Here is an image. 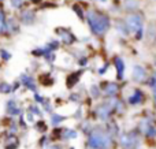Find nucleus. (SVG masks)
Returning <instances> with one entry per match:
<instances>
[{
	"label": "nucleus",
	"mask_w": 156,
	"mask_h": 149,
	"mask_svg": "<svg viewBox=\"0 0 156 149\" xmlns=\"http://www.w3.org/2000/svg\"><path fill=\"white\" fill-rule=\"evenodd\" d=\"M126 25H127V27H129V32L134 33L137 40H141V38H143L144 18L140 15V14H132V15H129L126 18Z\"/></svg>",
	"instance_id": "7ed1b4c3"
},
{
	"label": "nucleus",
	"mask_w": 156,
	"mask_h": 149,
	"mask_svg": "<svg viewBox=\"0 0 156 149\" xmlns=\"http://www.w3.org/2000/svg\"><path fill=\"white\" fill-rule=\"evenodd\" d=\"M11 3H12L14 7H19L22 4V0H11Z\"/></svg>",
	"instance_id": "b1692460"
},
{
	"label": "nucleus",
	"mask_w": 156,
	"mask_h": 149,
	"mask_svg": "<svg viewBox=\"0 0 156 149\" xmlns=\"http://www.w3.org/2000/svg\"><path fill=\"white\" fill-rule=\"evenodd\" d=\"M149 86L152 88V92H154V100H155V107H156V73L149 78Z\"/></svg>",
	"instance_id": "a211bd4d"
},
{
	"label": "nucleus",
	"mask_w": 156,
	"mask_h": 149,
	"mask_svg": "<svg viewBox=\"0 0 156 149\" xmlns=\"http://www.w3.org/2000/svg\"><path fill=\"white\" fill-rule=\"evenodd\" d=\"M119 144L123 149H134L140 145V137L136 131H126L119 137Z\"/></svg>",
	"instance_id": "20e7f679"
},
{
	"label": "nucleus",
	"mask_w": 156,
	"mask_h": 149,
	"mask_svg": "<svg viewBox=\"0 0 156 149\" xmlns=\"http://www.w3.org/2000/svg\"><path fill=\"white\" fill-rule=\"evenodd\" d=\"M7 111H8V114L10 115H18L21 109L16 107V104L14 103V101H8L7 103Z\"/></svg>",
	"instance_id": "dca6fc26"
},
{
	"label": "nucleus",
	"mask_w": 156,
	"mask_h": 149,
	"mask_svg": "<svg viewBox=\"0 0 156 149\" xmlns=\"http://www.w3.org/2000/svg\"><path fill=\"white\" fill-rule=\"evenodd\" d=\"M100 2H105V0H100Z\"/></svg>",
	"instance_id": "c756f323"
},
{
	"label": "nucleus",
	"mask_w": 156,
	"mask_h": 149,
	"mask_svg": "<svg viewBox=\"0 0 156 149\" xmlns=\"http://www.w3.org/2000/svg\"><path fill=\"white\" fill-rule=\"evenodd\" d=\"M11 92V85L7 82H0V93H10Z\"/></svg>",
	"instance_id": "6ab92c4d"
},
{
	"label": "nucleus",
	"mask_w": 156,
	"mask_h": 149,
	"mask_svg": "<svg viewBox=\"0 0 156 149\" xmlns=\"http://www.w3.org/2000/svg\"><path fill=\"white\" fill-rule=\"evenodd\" d=\"M114 66H115L116 73H118V79H122L125 73V62L121 57H114Z\"/></svg>",
	"instance_id": "9b49d317"
},
{
	"label": "nucleus",
	"mask_w": 156,
	"mask_h": 149,
	"mask_svg": "<svg viewBox=\"0 0 156 149\" xmlns=\"http://www.w3.org/2000/svg\"><path fill=\"white\" fill-rule=\"evenodd\" d=\"M86 21H88L89 29L94 36H104L111 26L110 16L96 10H90L86 12Z\"/></svg>",
	"instance_id": "f257e3e1"
},
{
	"label": "nucleus",
	"mask_w": 156,
	"mask_h": 149,
	"mask_svg": "<svg viewBox=\"0 0 156 149\" xmlns=\"http://www.w3.org/2000/svg\"><path fill=\"white\" fill-rule=\"evenodd\" d=\"M63 138H66V140L77 138V131L71 130V129H65V130H63Z\"/></svg>",
	"instance_id": "f3484780"
},
{
	"label": "nucleus",
	"mask_w": 156,
	"mask_h": 149,
	"mask_svg": "<svg viewBox=\"0 0 156 149\" xmlns=\"http://www.w3.org/2000/svg\"><path fill=\"white\" fill-rule=\"evenodd\" d=\"M56 33L60 36V38H62L66 44H73L74 41H76V37L73 36V33L67 29H58Z\"/></svg>",
	"instance_id": "9d476101"
},
{
	"label": "nucleus",
	"mask_w": 156,
	"mask_h": 149,
	"mask_svg": "<svg viewBox=\"0 0 156 149\" xmlns=\"http://www.w3.org/2000/svg\"><path fill=\"white\" fill-rule=\"evenodd\" d=\"M74 11H76V12L78 14V16H80V18H83V15H82V10H80V8H78V5L76 4V5H74Z\"/></svg>",
	"instance_id": "5701e85b"
},
{
	"label": "nucleus",
	"mask_w": 156,
	"mask_h": 149,
	"mask_svg": "<svg viewBox=\"0 0 156 149\" xmlns=\"http://www.w3.org/2000/svg\"><path fill=\"white\" fill-rule=\"evenodd\" d=\"M100 90H101V93H104L107 97L114 99L119 93V85L116 84V82L104 81V84L100 85Z\"/></svg>",
	"instance_id": "423d86ee"
},
{
	"label": "nucleus",
	"mask_w": 156,
	"mask_h": 149,
	"mask_svg": "<svg viewBox=\"0 0 156 149\" xmlns=\"http://www.w3.org/2000/svg\"><path fill=\"white\" fill-rule=\"evenodd\" d=\"M80 64H86V59H85V57H82V59H80Z\"/></svg>",
	"instance_id": "bb28decb"
},
{
	"label": "nucleus",
	"mask_w": 156,
	"mask_h": 149,
	"mask_svg": "<svg viewBox=\"0 0 156 149\" xmlns=\"http://www.w3.org/2000/svg\"><path fill=\"white\" fill-rule=\"evenodd\" d=\"M90 93H93V97H99L100 93H101V90H100V88H99V86L93 85V86L90 88Z\"/></svg>",
	"instance_id": "412c9836"
},
{
	"label": "nucleus",
	"mask_w": 156,
	"mask_h": 149,
	"mask_svg": "<svg viewBox=\"0 0 156 149\" xmlns=\"http://www.w3.org/2000/svg\"><path fill=\"white\" fill-rule=\"evenodd\" d=\"M51 120H52V125L56 126V125H59L60 122H63V120H65V118H63V116H59V115H56V114H54V115L51 116Z\"/></svg>",
	"instance_id": "aec40b11"
},
{
	"label": "nucleus",
	"mask_w": 156,
	"mask_h": 149,
	"mask_svg": "<svg viewBox=\"0 0 156 149\" xmlns=\"http://www.w3.org/2000/svg\"><path fill=\"white\" fill-rule=\"evenodd\" d=\"M4 27V15H3V11L0 10V30H3Z\"/></svg>",
	"instance_id": "4be33fe9"
},
{
	"label": "nucleus",
	"mask_w": 156,
	"mask_h": 149,
	"mask_svg": "<svg viewBox=\"0 0 156 149\" xmlns=\"http://www.w3.org/2000/svg\"><path fill=\"white\" fill-rule=\"evenodd\" d=\"M114 144L112 136L101 127H94L88 138V147L96 149H111Z\"/></svg>",
	"instance_id": "f03ea898"
},
{
	"label": "nucleus",
	"mask_w": 156,
	"mask_h": 149,
	"mask_svg": "<svg viewBox=\"0 0 156 149\" xmlns=\"http://www.w3.org/2000/svg\"><path fill=\"white\" fill-rule=\"evenodd\" d=\"M18 144H19L18 138L11 136L10 138L7 140V142H5V149H15V148H18Z\"/></svg>",
	"instance_id": "2eb2a0df"
},
{
	"label": "nucleus",
	"mask_w": 156,
	"mask_h": 149,
	"mask_svg": "<svg viewBox=\"0 0 156 149\" xmlns=\"http://www.w3.org/2000/svg\"><path fill=\"white\" fill-rule=\"evenodd\" d=\"M132 78L133 81L138 82V84H145L147 81V70L140 64H136L133 67V73H132Z\"/></svg>",
	"instance_id": "6e6552de"
},
{
	"label": "nucleus",
	"mask_w": 156,
	"mask_h": 149,
	"mask_svg": "<svg viewBox=\"0 0 156 149\" xmlns=\"http://www.w3.org/2000/svg\"><path fill=\"white\" fill-rule=\"evenodd\" d=\"M82 75V71H78V73H73L70 77L67 78V86L69 88H73L74 85L78 82V79H80V77Z\"/></svg>",
	"instance_id": "ddd939ff"
},
{
	"label": "nucleus",
	"mask_w": 156,
	"mask_h": 149,
	"mask_svg": "<svg viewBox=\"0 0 156 149\" xmlns=\"http://www.w3.org/2000/svg\"><path fill=\"white\" fill-rule=\"evenodd\" d=\"M144 100H145V95H144V92L140 89H136L134 92H133V95L127 99L130 106H140V104L144 103Z\"/></svg>",
	"instance_id": "1a4fd4ad"
},
{
	"label": "nucleus",
	"mask_w": 156,
	"mask_h": 149,
	"mask_svg": "<svg viewBox=\"0 0 156 149\" xmlns=\"http://www.w3.org/2000/svg\"><path fill=\"white\" fill-rule=\"evenodd\" d=\"M107 67H108V64H105L104 67L100 68V70H99V74H104V73H105V70H107Z\"/></svg>",
	"instance_id": "a878e982"
},
{
	"label": "nucleus",
	"mask_w": 156,
	"mask_h": 149,
	"mask_svg": "<svg viewBox=\"0 0 156 149\" xmlns=\"http://www.w3.org/2000/svg\"><path fill=\"white\" fill-rule=\"evenodd\" d=\"M0 55H2V56H3V59H4V60L10 59V54H7V52H5V51H2V52H0Z\"/></svg>",
	"instance_id": "393cba45"
},
{
	"label": "nucleus",
	"mask_w": 156,
	"mask_h": 149,
	"mask_svg": "<svg viewBox=\"0 0 156 149\" xmlns=\"http://www.w3.org/2000/svg\"><path fill=\"white\" fill-rule=\"evenodd\" d=\"M21 81H22V84H23L25 86H27L29 89L36 90V85H34V82H33V79L30 78V77H27V75H22V77H21Z\"/></svg>",
	"instance_id": "4468645a"
},
{
	"label": "nucleus",
	"mask_w": 156,
	"mask_h": 149,
	"mask_svg": "<svg viewBox=\"0 0 156 149\" xmlns=\"http://www.w3.org/2000/svg\"><path fill=\"white\" fill-rule=\"evenodd\" d=\"M140 129L143 130V133L145 134L147 137H151V138L156 137V126H155V123L149 119V118H144V119L141 120L140 122Z\"/></svg>",
	"instance_id": "0eeeda50"
},
{
	"label": "nucleus",
	"mask_w": 156,
	"mask_h": 149,
	"mask_svg": "<svg viewBox=\"0 0 156 149\" xmlns=\"http://www.w3.org/2000/svg\"><path fill=\"white\" fill-rule=\"evenodd\" d=\"M86 149H96V148H92V147H88V148H86Z\"/></svg>",
	"instance_id": "c85d7f7f"
},
{
	"label": "nucleus",
	"mask_w": 156,
	"mask_h": 149,
	"mask_svg": "<svg viewBox=\"0 0 156 149\" xmlns=\"http://www.w3.org/2000/svg\"><path fill=\"white\" fill-rule=\"evenodd\" d=\"M47 149H60V147H56V145H54V147H48Z\"/></svg>",
	"instance_id": "cd10ccee"
},
{
	"label": "nucleus",
	"mask_w": 156,
	"mask_h": 149,
	"mask_svg": "<svg viewBox=\"0 0 156 149\" xmlns=\"http://www.w3.org/2000/svg\"><path fill=\"white\" fill-rule=\"evenodd\" d=\"M112 112H114V108H112V103H108V101H105V103H101L97 106L96 108V115L99 119H101L103 122H107L108 119H110L111 116H112Z\"/></svg>",
	"instance_id": "39448f33"
},
{
	"label": "nucleus",
	"mask_w": 156,
	"mask_h": 149,
	"mask_svg": "<svg viewBox=\"0 0 156 149\" xmlns=\"http://www.w3.org/2000/svg\"><path fill=\"white\" fill-rule=\"evenodd\" d=\"M71 149H73V148H71Z\"/></svg>",
	"instance_id": "7c9ffc66"
},
{
	"label": "nucleus",
	"mask_w": 156,
	"mask_h": 149,
	"mask_svg": "<svg viewBox=\"0 0 156 149\" xmlns=\"http://www.w3.org/2000/svg\"><path fill=\"white\" fill-rule=\"evenodd\" d=\"M116 30H118L122 36H129L130 34L129 27H127V25H126L125 21H119L118 23H116Z\"/></svg>",
	"instance_id": "f8f14e48"
}]
</instances>
